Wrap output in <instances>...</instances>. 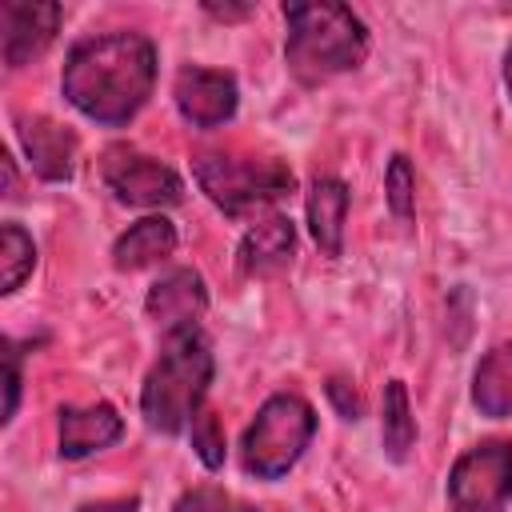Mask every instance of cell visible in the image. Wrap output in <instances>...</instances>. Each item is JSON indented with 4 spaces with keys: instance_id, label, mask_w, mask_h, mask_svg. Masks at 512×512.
<instances>
[{
    "instance_id": "6da1fadb",
    "label": "cell",
    "mask_w": 512,
    "mask_h": 512,
    "mask_svg": "<svg viewBox=\"0 0 512 512\" xmlns=\"http://www.w3.org/2000/svg\"><path fill=\"white\" fill-rule=\"evenodd\" d=\"M156 84V48L140 32H108L68 52L60 88L96 124H128Z\"/></svg>"
},
{
    "instance_id": "7a4b0ae2",
    "label": "cell",
    "mask_w": 512,
    "mask_h": 512,
    "mask_svg": "<svg viewBox=\"0 0 512 512\" xmlns=\"http://www.w3.org/2000/svg\"><path fill=\"white\" fill-rule=\"evenodd\" d=\"M288 20V72L300 84H324L356 68L368 52V32L348 4L336 0H296L284 4Z\"/></svg>"
},
{
    "instance_id": "3957f363",
    "label": "cell",
    "mask_w": 512,
    "mask_h": 512,
    "mask_svg": "<svg viewBox=\"0 0 512 512\" xmlns=\"http://www.w3.org/2000/svg\"><path fill=\"white\" fill-rule=\"evenodd\" d=\"M208 384H212V348L200 336V328L168 336L164 352L152 364L144 392H140V408H144L148 428L168 432V436L188 428L192 416L200 412Z\"/></svg>"
},
{
    "instance_id": "277c9868",
    "label": "cell",
    "mask_w": 512,
    "mask_h": 512,
    "mask_svg": "<svg viewBox=\"0 0 512 512\" xmlns=\"http://www.w3.org/2000/svg\"><path fill=\"white\" fill-rule=\"evenodd\" d=\"M312 432H316V412L308 400L292 392L264 400V408L244 432V468L260 480H280L300 460Z\"/></svg>"
},
{
    "instance_id": "5b68a950",
    "label": "cell",
    "mask_w": 512,
    "mask_h": 512,
    "mask_svg": "<svg viewBox=\"0 0 512 512\" xmlns=\"http://www.w3.org/2000/svg\"><path fill=\"white\" fill-rule=\"evenodd\" d=\"M196 180L208 200L224 212H248L256 204L280 200L292 188V172L280 160H236V156H200Z\"/></svg>"
},
{
    "instance_id": "8992f818",
    "label": "cell",
    "mask_w": 512,
    "mask_h": 512,
    "mask_svg": "<svg viewBox=\"0 0 512 512\" xmlns=\"http://www.w3.org/2000/svg\"><path fill=\"white\" fill-rule=\"evenodd\" d=\"M512 500V444L484 440L468 448L448 472L452 512H504Z\"/></svg>"
},
{
    "instance_id": "52a82bcc",
    "label": "cell",
    "mask_w": 512,
    "mask_h": 512,
    "mask_svg": "<svg viewBox=\"0 0 512 512\" xmlns=\"http://www.w3.org/2000/svg\"><path fill=\"white\" fill-rule=\"evenodd\" d=\"M104 184L116 192V200L132 208H168L184 196V184L168 164L128 148H112L104 156Z\"/></svg>"
},
{
    "instance_id": "ba28073f",
    "label": "cell",
    "mask_w": 512,
    "mask_h": 512,
    "mask_svg": "<svg viewBox=\"0 0 512 512\" xmlns=\"http://www.w3.org/2000/svg\"><path fill=\"white\" fill-rule=\"evenodd\" d=\"M64 8L48 4V0H8L0 4V20H4V64L8 68H24L36 52H44L60 28Z\"/></svg>"
},
{
    "instance_id": "9c48e42d",
    "label": "cell",
    "mask_w": 512,
    "mask_h": 512,
    "mask_svg": "<svg viewBox=\"0 0 512 512\" xmlns=\"http://www.w3.org/2000/svg\"><path fill=\"white\" fill-rule=\"evenodd\" d=\"M176 108L196 128H216L236 112V80L216 68H184L176 76Z\"/></svg>"
},
{
    "instance_id": "30bf717a",
    "label": "cell",
    "mask_w": 512,
    "mask_h": 512,
    "mask_svg": "<svg viewBox=\"0 0 512 512\" xmlns=\"http://www.w3.org/2000/svg\"><path fill=\"white\" fill-rule=\"evenodd\" d=\"M144 308H148V316L164 328V336H176V332L196 328V320H200L204 308H208V292H204L200 272H192V268L168 272L164 280L152 284Z\"/></svg>"
},
{
    "instance_id": "8fae6325",
    "label": "cell",
    "mask_w": 512,
    "mask_h": 512,
    "mask_svg": "<svg viewBox=\"0 0 512 512\" xmlns=\"http://www.w3.org/2000/svg\"><path fill=\"white\" fill-rule=\"evenodd\" d=\"M20 144L28 152V164L40 180H68L76 168V136L48 120V116H20L16 120Z\"/></svg>"
},
{
    "instance_id": "7c38bea8",
    "label": "cell",
    "mask_w": 512,
    "mask_h": 512,
    "mask_svg": "<svg viewBox=\"0 0 512 512\" xmlns=\"http://www.w3.org/2000/svg\"><path fill=\"white\" fill-rule=\"evenodd\" d=\"M124 432V420L112 404H88V408H64L60 412V456L84 460L108 444H116Z\"/></svg>"
},
{
    "instance_id": "4fadbf2b",
    "label": "cell",
    "mask_w": 512,
    "mask_h": 512,
    "mask_svg": "<svg viewBox=\"0 0 512 512\" xmlns=\"http://www.w3.org/2000/svg\"><path fill=\"white\" fill-rule=\"evenodd\" d=\"M344 220H348V188L336 176H316L308 192V228L328 256L344 248Z\"/></svg>"
},
{
    "instance_id": "5bb4252c",
    "label": "cell",
    "mask_w": 512,
    "mask_h": 512,
    "mask_svg": "<svg viewBox=\"0 0 512 512\" xmlns=\"http://www.w3.org/2000/svg\"><path fill=\"white\" fill-rule=\"evenodd\" d=\"M172 248H176V228H172V220H164V216H144V220H136V224L116 240L112 260H116L120 272H136V268H148V264L172 256Z\"/></svg>"
},
{
    "instance_id": "9a60e30c",
    "label": "cell",
    "mask_w": 512,
    "mask_h": 512,
    "mask_svg": "<svg viewBox=\"0 0 512 512\" xmlns=\"http://www.w3.org/2000/svg\"><path fill=\"white\" fill-rule=\"evenodd\" d=\"M296 248V232H292V220L284 216H268L260 224H252L244 232V244H240V264L248 276H264L280 264H288Z\"/></svg>"
},
{
    "instance_id": "2e32d148",
    "label": "cell",
    "mask_w": 512,
    "mask_h": 512,
    "mask_svg": "<svg viewBox=\"0 0 512 512\" xmlns=\"http://www.w3.org/2000/svg\"><path fill=\"white\" fill-rule=\"evenodd\" d=\"M472 400L484 416H512V344H496L472 376Z\"/></svg>"
},
{
    "instance_id": "e0dca14e",
    "label": "cell",
    "mask_w": 512,
    "mask_h": 512,
    "mask_svg": "<svg viewBox=\"0 0 512 512\" xmlns=\"http://www.w3.org/2000/svg\"><path fill=\"white\" fill-rule=\"evenodd\" d=\"M412 444H416V420L408 408V388H404V380H388V388H384V452L392 460H404Z\"/></svg>"
},
{
    "instance_id": "ac0fdd59",
    "label": "cell",
    "mask_w": 512,
    "mask_h": 512,
    "mask_svg": "<svg viewBox=\"0 0 512 512\" xmlns=\"http://www.w3.org/2000/svg\"><path fill=\"white\" fill-rule=\"evenodd\" d=\"M36 264V248L32 236L20 224H4L0 228V276H4V292H16L24 284V276Z\"/></svg>"
},
{
    "instance_id": "d6986e66",
    "label": "cell",
    "mask_w": 512,
    "mask_h": 512,
    "mask_svg": "<svg viewBox=\"0 0 512 512\" xmlns=\"http://www.w3.org/2000/svg\"><path fill=\"white\" fill-rule=\"evenodd\" d=\"M384 192H388L392 216L396 220H412V212H416V176H412L408 156H392L388 176H384Z\"/></svg>"
},
{
    "instance_id": "ffe728a7",
    "label": "cell",
    "mask_w": 512,
    "mask_h": 512,
    "mask_svg": "<svg viewBox=\"0 0 512 512\" xmlns=\"http://www.w3.org/2000/svg\"><path fill=\"white\" fill-rule=\"evenodd\" d=\"M192 448L204 460V468H220L224 464V432H220L216 416L204 412V408L192 416Z\"/></svg>"
},
{
    "instance_id": "44dd1931",
    "label": "cell",
    "mask_w": 512,
    "mask_h": 512,
    "mask_svg": "<svg viewBox=\"0 0 512 512\" xmlns=\"http://www.w3.org/2000/svg\"><path fill=\"white\" fill-rule=\"evenodd\" d=\"M172 512H228V496L216 484H200V488L184 492Z\"/></svg>"
},
{
    "instance_id": "7402d4cb",
    "label": "cell",
    "mask_w": 512,
    "mask_h": 512,
    "mask_svg": "<svg viewBox=\"0 0 512 512\" xmlns=\"http://www.w3.org/2000/svg\"><path fill=\"white\" fill-rule=\"evenodd\" d=\"M16 400H20V352L8 340L4 344V420L16 416Z\"/></svg>"
},
{
    "instance_id": "603a6c76",
    "label": "cell",
    "mask_w": 512,
    "mask_h": 512,
    "mask_svg": "<svg viewBox=\"0 0 512 512\" xmlns=\"http://www.w3.org/2000/svg\"><path fill=\"white\" fill-rule=\"evenodd\" d=\"M328 396H332V404H336V412H340L344 420H356V416H360V396L352 392V384L332 380V384H328Z\"/></svg>"
},
{
    "instance_id": "cb8c5ba5",
    "label": "cell",
    "mask_w": 512,
    "mask_h": 512,
    "mask_svg": "<svg viewBox=\"0 0 512 512\" xmlns=\"http://www.w3.org/2000/svg\"><path fill=\"white\" fill-rule=\"evenodd\" d=\"M208 12L220 16V20H244L252 8H248V4H240V8H236V4H208Z\"/></svg>"
},
{
    "instance_id": "d4e9b609",
    "label": "cell",
    "mask_w": 512,
    "mask_h": 512,
    "mask_svg": "<svg viewBox=\"0 0 512 512\" xmlns=\"http://www.w3.org/2000/svg\"><path fill=\"white\" fill-rule=\"evenodd\" d=\"M80 512H136V500H112V504H92Z\"/></svg>"
},
{
    "instance_id": "484cf974",
    "label": "cell",
    "mask_w": 512,
    "mask_h": 512,
    "mask_svg": "<svg viewBox=\"0 0 512 512\" xmlns=\"http://www.w3.org/2000/svg\"><path fill=\"white\" fill-rule=\"evenodd\" d=\"M504 84H508V92H512V48H508V56H504Z\"/></svg>"
}]
</instances>
